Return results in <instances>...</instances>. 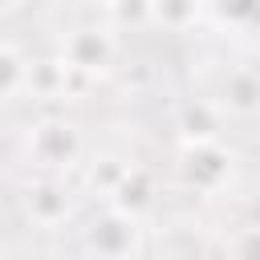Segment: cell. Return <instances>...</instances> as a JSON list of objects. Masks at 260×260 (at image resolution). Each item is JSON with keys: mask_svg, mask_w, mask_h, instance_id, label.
Wrapping results in <instances>:
<instances>
[{"mask_svg": "<svg viewBox=\"0 0 260 260\" xmlns=\"http://www.w3.org/2000/svg\"><path fill=\"white\" fill-rule=\"evenodd\" d=\"M24 207H28L32 223L57 228V223H65L69 211H73V195H69V187H65L61 175H41V179L28 187V195H24Z\"/></svg>", "mask_w": 260, "mask_h": 260, "instance_id": "cell-3", "label": "cell"}, {"mask_svg": "<svg viewBox=\"0 0 260 260\" xmlns=\"http://www.w3.org/2000/svg\"><path fill=\"white\" fill-rule=\"evenodd\" d=\"M187 179L195 183V187H203V191H211V187H219L223 179H228V171H232V154L219 146V138L215 142H187Z\"/></svg>", "mask_w": 260, "mask_h": 260, "instance_id": "cell-5", "label": "cell"}, {"mask_svg": "<svg viewBox=\"0 0 260 260\" xmlns=\"http://www.w3.org/2000/svg\"><path fill=\"white\" fill-rule=\"evenodd\" d=\"M110 57H114V32H106V28H77V32H69L61 61L69 69H81V73L93 77L98 69L110 65Z\"/></svg>", "mask_w": 260, "mask_h": 260, "instance_id": "cell-4", "label": "cell"}, {"mask_svg": "<svg viewBox=\"0 0 260 260\" xmlns=\"http://www.w3.org/2000/svg\"><path fill=\"white\" fill-rule=\"evenodd\" d=\"M28 154L45 175H61L81 158V134L65 118H45L28 130Z\"/></svg>", "mask_w": 260, "mask_h": 260, "instance_id": "cell-1", "label": "cell"}, {"mask_svg": "<svg viewBox=\"0 0 260 260\" xmlns=\"http://www.w3.org/2000/svg\"><path fill=\"white\" fill-rule=\"evenodd\" d=\"M24 69L28 65H20L12 49H0V93H12L16 85H24Z\"/></svg>", "mask_w": 260, "mask_h": 260, "instance_id": "cell-6", "label": "cell"}, {"mask_svg": "<svg viewBox=\"0 0 260 260\" xmlns=\"http://www.w3.org/2000/svg\"><path fill=\"white\" fill-rule=\"evenodd\" d=\"M134 240H138V219L110 207L102 219L85 228V248L98 260H134Z\"/></svg>", "mask_w": 260, "mask_h": 260, "instance_id": "cell-2", "label": "cell"}]
</instances>
